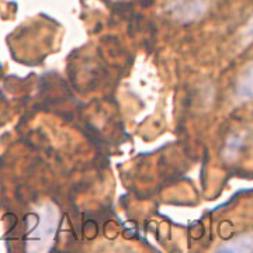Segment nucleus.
I'll return each instance as SVG.
<instances>
[{
	"label": "nucleus",
	"instance_id": "obj_1",
	"mask_svg": "<svg viewBox=\"0 0 253 253\" xmlns=\"http://www.w3.org/2000/svg\"><path fill=\"white\" fill-rule=\"evenodd\" d=\"M166 13L174 20L187 24L201 18L208 10L207 0H173L166 6Z\"/></svg>",
	"mask_w": 253,
	"mask_h": 253
},
{
	"label": "nucleus",
	"instance_id": "obj_2",
	"mask_svg": "<svg viewBox=\"0 0 253 253\" xmlns=\"http://www.w3.org/2000/svg\"><path fill=\"white\" fill-rule=\"evenodd\" d=\"M252 251V239H236L234 244H228L225 248H221L219 252H251Z\"/></svg>",
	"mask_w": 253,
	"mask_h": 253
},
{
	"label": "nucleus",
	"instance_id": "obj_3",
	"mask_svg": "<svg viewBox=\"0 0 253 253\" xmlns=\"http://www.w3.org/2000/svg\"><path fill=\"white\" fill-rule=\"evenodd\" d=\"M238 94L242 96L244 99L252 97V68L248 69L244 79L238 83Z\"/></svg>",
	"mask_w": 253,
	"mask_h": 253
}]
</instances>
